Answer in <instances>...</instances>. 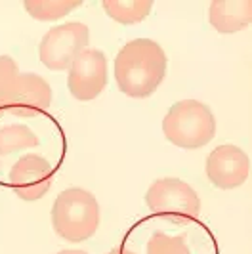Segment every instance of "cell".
<instances>
[{"instance_id": "obj_10", "label": "cell", "mask_w": 252, "mask_h": 254, "mask_svg": "<svg viewBox=\"0 0 252 254\" xmlns=\"http://www.w3.org/2000/svg\"><path fill=\"white\" fill-rule=\"evenodd\" d=\"M208 21L218 33H239L252 21V0H212L208 6Z\"/></svg>"}, {"instance_id": "obj_5", "label": "cell", "mask_w": 252, "mask_h": 254, "mask_svg": "<svg viewBox=\"0 0 252 254\" xmlns=\"http://www.w3.org/2000/svg\"><path fill=\"white\" fill-rule=\"evenodd\" d=\"M90 29L80 21H67L52 27L42 37L38 46V58L50 71H67L80 52L88 48Z\"/></svg>"}, {"instance_id": "obj_6", "label": "cell", "mask_w": 252, "mask_h": 254, "mask_svg": "<svg viewBox=\"0 0 252 254\" xmlns=\"http://www.w3.org/2000/svg\"><path fill=\"white\" fill-rule=\"evenodd\" d=\"M109 67L105 54L98 48H86L67 69V86L78 102H92L107 86Z\"/></svg>"}, {"instance_id": "obj_13", "label": "cell", "mask_w": 252, "mask_h": 254, "mask_svg": "<svg viewBox=\"0 0 252 254\" xmlns=\"http://www.w3.org/2000/svg\"><path fill=\"white\" fill-rule=\"evenodd\" d=\"M82 2L80 0H25L23 8L38 21H58L63 15L73 12Z\"/></svg>"}, {"instance_id": "obj_3", "label": "cell", "mask_w": 252, "mask_h": 254, "mask_svg": "<svg viewBox=\"0 0 252 254\" xmlns=\"http://www.w3.org/2000/svg\"><path fill=\"white\" fill-rule=\"evenodd\" d=\"M164 138L182 149H199L214 140L216 117L199 100L176 102L163 119Z\"/></svg>"}, {"instance_id": "obj_15", "label": "cell", "mask_w": 252, "mask_h": 254, "mask_svg": "<svg viewBox=\"0 0 252 254\" xmlns=\"http://www.w3.org/2000/svg\"><path fill=\"white\" fill-rule=\"evenodd\" d=\"M19 75V67L10 56H0V117L6 113L8 98L13 88V82Z\"/></svg>"}, {"instance_id": "obj_7", "label": "cell", "mask_w": 252, "mask_h": 254, "mask_svg": "<svg viewBox=\"0 0 252 254\" xmlns=\"http://www.w3.org/2000/svg\"><path fill=\"white\" fill-rule=\"evenodd\" d=\"M8 182L13 193L27 203H33L42 199L54 184V168L40 155L29 153L23 155L15 165L12 166Z\"/></svg>"}, {"instance_id": "obj_9", "label": "cell", "mask_w": 252, "mask_h": 254, "mask_svg": "<svg viewBox=\"0 0 252 254\" xmlns=\"http://www.w3.org/2000/svg\"><path fill=\"white\" fill-rule=\"evenodd\" d=\"M52 105V86L35 73H19L8 98L6 113L15 117H37Z\"/></svg>"}, {"instance_id": "obj_4", "label": "cell", "mask_w": 252, "mask_h": 254, "mask_svg": "<svg viewBox=\"0 0 252 254\" xmlns=\"http://www.w3.org/2000/svg\"><path fill=\"white\" fill-rule=\"evenodd\" d=\"M145 204L157 218L172 224H188L201 214L197 191L180 178L155 180L145 193Z\"/></svg>"}, {"instance_id": "obj_11", "label": "cell", "mask_w": 252, "mask_h": 254, "mask_svg": "<svg viewBox=\"0 0 252 254\" xmlns=\"http://www.w3.org/2000/svg\"><path fill=\"white\" fill-rule=\"evenodd\" d=\"M101 6L111 19L123 25H134L147 19L153 0H103Z\"/></svg>"}, {"instance_id": "obj_16", "label": "cell", "mask_w": 252, "mask_h": 254, "mask_svg": "<svg viewBox=\"0 0 252 254\" xmlns=\"http://www.w3.org/2000/svg\"><path fill=\"white\" fill-rule=\"evenodd\" d=\"M107 254H136V253L128 251V249H125V247H117V249H113V251H109Z\"/></svg>"}, {"instance_id": "obj_17", "label": "cell", "mask_w": 252, "mask_h": 254, "mask_svg": "<svg viewBox=\"0 0 252 254\" xmlns=\"http://www.w3.org/2000/svg\"><path fill=\"white\" fill-rule=\"evenodd\" d=\"M58 254H88V253L78 251V249H69V251H62V253H58Z\"/></svg>"}, {"instance_id": "obj_8", "label": "cell", "mask_w": 252, "mask_h": 254, "mask_svg": "<svg viewBox=\"0 0 252 254\" xmlns=\"http://www.w3.org/2000/svg\"><path fill=\"white\" fill-rule=\"evenodd\" d=\"M251 174V159L233 143L218 145L206 159V176L218 190L241 188Z\"/></svg>"}, {"instance_id": "obj_12", "label": "cell", "mask_w": 252, "mask_h": 254, "mask_svg": "<svg viewBox=\"0 0 252 254\" xmlns=\"http://www.w3.org/2000/svg\"><path fill=\"white\" fill-rule=\"evenodd\" d=\"M38 136L25 125H8L0 128V157L38 147Z\"/></svg>"}, {"instance_id": "obj_14", "label": "cell", "mask_w": 252, "mask_h": 254, "mask_svg": "<svg viewBox=\"0 0 252 254\" xmlns=\"http://www.w3.org/2000/svg\"><path fill=\"white\" fill-rule=\"evenodd\" d=\"M145 254H189V247L184 235H168L164 231H155L147 241Z\"/></svg>"}, {"instance_id": "obj_2", "label": "cell", "mask_w": 252, "mask_h": 254, "mask_svg": "<svg viewBox=\"0 0 252 254\" xmlns=\"http://www.w3.org/2000/svg\"><path fill=\"white\" fill-rule=\"evenodd\" d=\"M54 231L69 243H82L90 239L101 222L100 203L94 193L82 188L63 190L50 212Z\"/></svg>"}, {"instance_id": "obj_1", "label": "cell", "mask_w": 252, "mask_h": 254, "mask_svg": "<svg viewBox=\"0 0 252 254\" xmlns=\"http://www.w3.org/2000/svg\"><path fill=\"white\" fill-rule=\"evenodd\" d=\"M166 65L168 60L159 42L151 38H134L126 42L115 58L117 86L128 98H149L163 84Z\"/></svg>"}]
</instances>
